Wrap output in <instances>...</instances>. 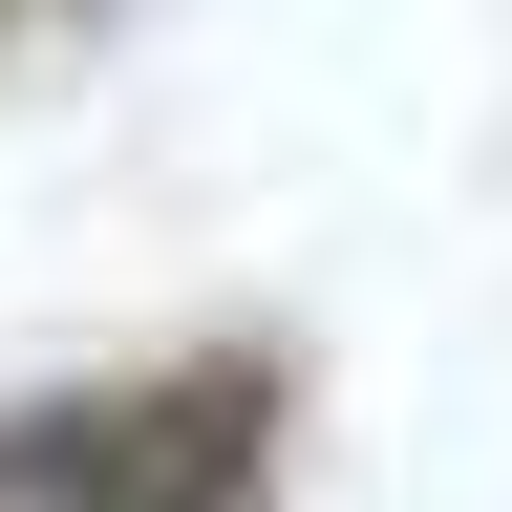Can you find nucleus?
I'll use <instances>...</instances> for the list:
<instances>
[{"instance_id": "nucleus-1", "label": "nucleus", "mask_w": 512, "mask_h": 512, "mask_svg": "<svg viewBox=\"0 0 512 512\" xmlns=\"http://www.w3.org/2000/svg\"><path fill=\"white\" fill-rule=\"evenodd\" d=\"M256 470H278V363L256 342L0 406V512H256Z\"/></svg>"}]
</instances>
